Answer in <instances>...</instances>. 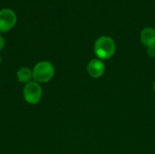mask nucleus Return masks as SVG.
I'll use <instances>...</instances> for the list:
<instances>
[{"instance_id": "9d476101", "label": "nucleus", "mask_w": 155, "mask_h": 154, "mask_svg": "<svg viewBox=\"0 0 155 154\" xmlns=\"http://www.w3.org/2000/svg\"><path fill=\"white\" fill-rule=\"evenodd\" d=\"M153 91L155 92V81L154 83H153Z\"/></svg>"}, {"instance_id": "39448f33", "label": "nucleus", "mask_w": 155, "mask_h": 154, "mask_svg": "<svg viewBox=\"0 0 155 154\" xmlns=\"http://www.w3.org/2000/svg\"><path fill=\"white\" fill-rule=\"evenodd\" d=\"M86 70L88 74L92 78H100L104 74L105 72V64L103 60L95 58L91 60L86 66Z\"/></svg>"}, {"instance_id": "f257e3e1", "label": "nucleus", "mask_w": 155, "mask_h": 154, "mask_svg": "<svg viewBox=\"0 0 155 154\" xmlns=\"http://www.w3.org/2000/svg\"><path fill=\"white\" fill-rule=\"evenodd\" d=\"M116 45L114 39L110 36H100L94 43V51L98 59L108 60L115 54Z\"/></svg>"}, {"instance_id": "9b49d317", "label": "nucleus", "mask_w": 155, "mask_h": 154, "mask_svg": "<svg viewBox=\"0 0 155 154\" xmlns=\"http://www.w3.org/2000/svg\"><path fill=\"white\" fill-rule=\"evenodd\" d=\"M1 63H2V58H1V55H0V64H1Z\"/></svg>"}, {"instance_id": "f03ea898", "label": "nucleus", "mask_w": 155, "mask_h": 154, "mask_svg": "<svg viewBox=\"0 0 155 154\" xmlns=\"http://www.w3.org/2000/svg\"><path fill=\"white\" fill-rule=\"evenodd\" d=\"M33 80L40 84L50 82L54 76V66L49 61H40L32 69Z\"/></svg>"}, {"instance_id": "20e7f679", "label": "nucleus", "mask_w": 155, "mask_h": 154, "mask_svg": "<svg viewBox=\"0 0 155 154\" xmlns=\"http://www.w3.org/2000/svg\"><path fill=\"white\" fill-rule=\"evenodd\" d=\"M17 16L12 9L4 8L0 10V34L7 33L15 25Z\"/></svg>"}, {"instance_id": "0eeeda50", "label": "nucleus", "mask_w": 155, "mask_h": 154, "mask_svg": "<svg viewBox=\"0 0 155 154\" xmlns=\"http://www.w3.org/2000/svg\"><path fill=\"white\" fill-rule=\"evenodd\" d=\"M16 79L19 83L26 84L33 80V71L29 67L23 66L19 68L16 72Z\"/></svg>"}, {"instance_id": "1a4fd4ad", "label": "nucleus", "mask_w": 155, "mask_h": 154, "mask_svg": "<svg viewBox=\"0 0 155 154\" xmlns=\"http://www.w3.org/2000/svg\"><path fill=\"white\" fill-rule=\"evenodd\" d=\"M5 40L2 35V34H0V52L5 48Z\"/></svg>"}, {"instance_id": "423d86ee", "label": "nucleus", "mask_w": 155, "mask_h": 154, "mask_svg": "<svg viewBox=\"0 0 155 154\" xmlns=\"http://www.w3.org/2000/svg\"><path fill=\"white\" fill-rule=\"evenodd\" d=\"M141 43L146 47L155 45V29L153 27H145L140 34Z\"/></svg>"}, {"instance_id": "7ed1b4c3", "label": "nucleus", "mask_w": 155, "mask_h": 154, "mask_svg": "<svg viewBox=\"0 0 155 154\" xmlns=\"http://www.w3.org/2000/svg\"><path fill=\"white\" fill-rule=\"evenodd\" d=\"M43 97V88L40 84L32 81L25 84L23 88V98L25 103L35 105L40 103Z\"/></svg>"}, {"instance_id": "6e6552de", "label": "nucleus", "mask_w": 155, "mask_h": 154, "mask_svg": "<svg viewBox=\"0 0 155 154\" xmlns=\"http://www.w3.org/2000/svg\"><path fill=\"white\" fill-rule=\"evenodd\" d=\"M147 54L151 57H154L155 56V45L154 46H151L147 48Z\"/></svg>"}]
</instances>
